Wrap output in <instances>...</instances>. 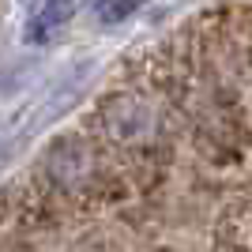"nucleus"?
<instances>
[{
  "instance_id": "nucleus-1",
  "label": "nucleus",
  "mask_w": 252,
  "mask_h": 252,
  "mask_svg": "<svg viewBox=\"0 0 252 252\" xmlns=\"http://www.w3.org/2000/svg\"><path fill=\"white\" fill-rule=\"evenodd\" d=\"M45 166H49V177L57 181V185L75 189V185L91 173V151H87L79 139H64V143H57V147L49 151Z\"/></svg>"
},
{
  "instance_id": "nucleus-2",
  "label": "nucleus",
  "mask_w": 252,
  "mask_h": 252,
  "mask_svg": "<svg viewBox=\"0 0 252 252\" xmlns=\"http://www.w3.org/2000/svg\"><path fill=\"white\" fill-rule=\"evenodd\" d=\"M105 128L121 143H136L139 136H147V128H151V109L143 102H136V98H117L105 109Z\"/></svg>"
},
{
  "instance_id": "nucleus-3",
  "label": "nucleus",
  "mask_w": 252,
  "mask_h": 252,
  "mask_svg": "<svg viewBox=\"0 0 252 252\" xmlns=\"http://www.w3.org/2000/svg\"><path fill=\"white\" fill-rule=\"evenodd\" d=\"M68 0H49V4H45L42 8V15H38V23H34V38H45V31H57V27H61L64 19H68Z\"/></svg>"
},
{
  "instance_id": "nucleus-4",
  "label": "nucleus",
  "mask_w": 252,
  "mask_h": 252,
  "mask_svg": "<svg viewBox=\"0 0 252 252\" xmlns=\"http://www.w3.org/2000/svg\"><path fill=\"white\" fill-rule=\"evenodd\" d=\"M143 0H102V19H125V15H132V11L139 8Z\"/></svg>"
}]
</instances>
